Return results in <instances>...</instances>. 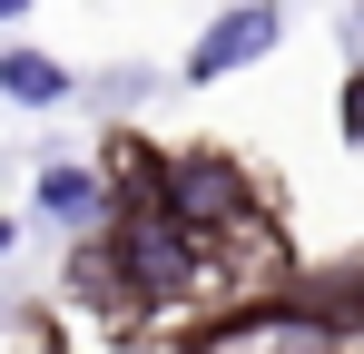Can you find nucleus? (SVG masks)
<instances>
[{
  "label": "nucleus",
  "mask_w": 364,
  "mask_h": 354,
  "mask_svg": "<svg viewBox=\"0 0 364 354\" xmlns=\"http://www.w3.org/2000/svg\"><path fill=\"white\" fill-rule=\"evenodd\" d=\"M266 50H276V10H266V0H246V10H227V20L197 40L187 69H197V79H227L237 59H266Z\"/></svg>",
  "instance_id": "obj_1"
},
{
  "label": "nucleus",
  "mask_w": 364,
  "mask_h": 354,
  "mask_svg": "<svg viewBox=\"0 0 364 354\" xmlns=\"http://www.w3.org/2000/svg\"><path fill=\"white\" fill-rule=\"evenodd\" d=\"M128 276H138V286H178L187 276V236L168 227V217H138V227H128Z\"/></svg>",
  "instance_id": "obj_2"
},
{
  "label": "nucleus",
  "mask_w": 364,
  "mask_h": 354,
  "mask_svg": "<svg viewBox=\"0 0 364 354\" xmlns=\"http://www.w3.org/2000/svg\"><path fill=\"white\" fill-rule=\"evenodd\" d=\"M0 89H10L20 109H60V99H69V69L40 59V50H10V59H0Z\"/></svg>",
  "instance_id": "obj_3"
},
{
  "label": "nucleus",
  "mask_w": 364,
  "mask_h": 354,
  "mask_svg": "<svg viewBox=\"0 0 364 354\" xmlns=\"http://www.w3.org/2000/svg\"><path fill=\"white\" fill-rule=\"evenodd\" d=\"M40 207H50V217H99V177L89 168H50L40 177Z\"/></svg>",
  "instance_id": "obj_4"
},
{
  "label": "nucleus",
  "mask_w": 364,
  "mask_h": 354,
  "mask_svg": "<svg viewBox=\"0 0 364 354\" xmlns=\"http://www.w3.org/2000/svg\"><path fill=\"white\" fill-rule=\"evenodd\" d=\"M237 187H227V168H187V187H178V207L187 217H207V207H227Z\"/></svg>",
  "instance_id": "obj_5"
},
{
  "label": "nucleus",
  "mask_w": 364,
  "mask_h": 354,
  "mask_svg": "<svg viewBox=\"0 0 364 354\" xmlns=\"http://www.w3.org/2000/svg\"><path fill=\"white\" fill-rule=\"evenodd\" d=\"M0 10H30V0H0Z\"/></svg>",
  "instance_id": "obj_6"
}]
</instances>
